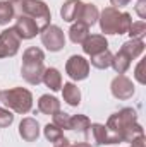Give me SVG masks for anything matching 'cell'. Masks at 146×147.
I'll use <instances>...</instances> for the list:
<instances>
[{"label": "cell", "instance_id": "6da1fadb", "mask_svg": "<svg viewBox=\"0 0 146 147\" xmlns=\"http://www.w3.org/2000/svg\"><path fill=\"white\" fill-rule=\"evenodd\" d=\"M107 128V144H117L120 140L132 142L136 137L143 135V128L136 123V111L131 108L115 113L108 120Z\"/></svg>", "mask_w": 146, "mask_h": 147}, {"label": "cell", "instance_id": "7a4b0ae2", "mask_svg": "<svg viewBox=\"0 0 146 147\" xmlns=\"http://www.w3.org/2000/svg\"><path fill=\"white\" fill-rule=\"evenodd\" d=\"M14 14L17 16H29L38 26V31H43L50 24V12L46 5L40 0H10Z\"/></svg>", "mask_w": 146, "mask_h": 147}, {"label": "cell", "instance_id": "3957f363", "mask_svg": "<svg viewBox=\"0 0 146 147\" xmlns=\"http://www.w3.org/2000/svg\"><path fill=\"white\" fill-rule=\"evenodd\" d=\"M43 51L38 48H28L24 51V60H23V77L29 84H40L43 77Z\"/></svg>", "mask_w": 146, "mask_h": 147}, {"label": "cell", "instance_id": "277c9868", "mask_svg": "<svg viewBox=\"0 0 146 147\" xmlns=\"http://www.w3.org/2000/svg\"><path fill=\"white\" fill-rule=\"evenodd\" d=\"M131 16L119 12L113 7H108L102 14V31L108 34H124L131 28Z\"/></svg>", "mask_w": 146, "mask_h": 147}, {"label": "cell", "instance_id": "5b68a950", "mask_svg": "<svg viewBox=\"0 0 146 147\" xmlns=\"http://www.w3.org/2000/svg\"><path fill=\"white\" fill-rule=\"evenodd\" d=\"M143 50H145V43H143L141 39H131V41L124 43V46L120 48V51H119V53L113 57V60H112L113 69L119 74H124L129 69L131 60L136 58L139 53H143Z\"/></svg>", "mask_w": 146, "mask_h": 147}, {"label": "cell", "instance_id": "8992f818", "mask_svg": "<svg viewBox=\"0 0 146 147\" xmlns=\"http://www.w3.org/2000/svg\"><path fill=\"white\" fill-rule=\"evenodd\" d=\"M0 99L5 106L12 108L17 113H28L31 110V92L17 87V89H10V91H3L0 94Z\"/></svg>", "mask_w": 146, "mask_h": 147}, {"label": "cell", "instance_id": "52a82bcc", "mask_svg": "<svg viewBox=\"0 0 146 147\" xmlns=\"http://www.w3.org/2000/svg\"><path fill=\"white\" fill-rule=\"evenodd\" d=\"M41 41L50 51H59L65 45V36L57 26H46L41 33Z\"/></svg>", "mask_w": 146, "mask_h": 147}, {"label": "cell", "instance_id": "ba28073f", "mask_svg": "<svg viewBox=\"0 0 146 147\" xmlns=\"http://www.w3.org/2000/svg\"><path fill=\"white\" fill-rule=\"evenodd\" d=\"M17 48H19V36L16 34V31L14 29L2 31V34H0V58L16 55Z\"/></svg>", "mask_w": 146, "mask_h": 147}, {"label": "cell", "instance_id": "9c48e42d", "mask_svg": "<svg viewBox=\"0 0 146 147\" xmlns=\"http://www.w3.org/2000/svg\"><path fill=\"white\" fill-rule=\"evenodd\" d=\"M67 74L72 77L74 80H83V79H86L88 77V70H89V63L83 58V57H77V55H74L69 58V62H67Z\"/></svg>", "mask_w": 146, "mask_h": 147}, {"label": "cell", "instance_id": "30bf717a", "mask_svg": "<svg viewBox=\"0 0 146 147\" xmlns=\"http://www.w3.org/2000/svg\"><path fill=\"white\" fill-rule=\"evenodd\" d=\"M112 92H113V96L119 98V99H127V98H131V96L134 94V86H132V82H131L127 77L119 75V77L112 82Z\"/></svg>", "mask_w": 146, "mask_h": 147}, {"label": "cell", "instance_id": "8fae6325", "mask_svg": "<svg viewBox=\"0 0 146 147\" xmlns=\"http://www.w3.org/2000/svg\"><path fill=\"white\" fill-rule=\"evenodd\" d=\"M14 31L17 33V36H21L23 39H29V38H33L38 33V26L31 17L19 16L17 22L14 26Z\"/></svg>", "mask_w": 146, "mask_h": 147}, {"label": "cell", "instance_id": "7c38bea8", "mask_svg": "<svg viewBox=\"0 0 146 147\" xmlns=\"http://www.w3.org/2000/svg\"><path fill=\"white\" fill-rule=\"evenodd\" d=\"M107 46H108V43H107V39L103 36H88L86 41L83 43L84 51L88 55H91V57L96 55V53H100V51H105Z\"/></svg>", "mask_w": 146, "mask_h": 147}, {"label": "cell", "instance_id": "4fadbf2b", "mask_svg": "<svg viewBox=\"0 0 146 147\" xmlns=\"http://www.w3.org/2000/svg\"><path fill=\"white\" fill-rule=\"evenodd\" d=\"M83 7H84L83 2H79V0H69V2L62 7V10H60L64 21H69V22H71V21H79L81 12H83Z\"/></svg>", "mask_w": 146, "mask_h": 147}, {"label": "cell", "instance_id": "5bb4252c", "mask_svg": "<svg viewBox=\"0 0 146 147\" xmlns=\"http://www.w3.org/2000/svg\"><path fill=\"white\" fill-rule=\"evenodd\" d=\"M19 134L24 140L28 142H33L38 139V134H40V128H38V123L33 120V118H26L21 121L19 125Z\"/></svg>", "mask_w": 146, "mask_h": 147}, {"label": "cell", "instance_id": "9a60e30c", "mask_svg": "<svg viewBox=\"0 0 146 147\" xmlns=\"http://www.w3.org/2000/svg\"><path fill=\"white\" fill-rule=\"evenodd\" d=\"M59 108H60V105H59L57 98H53V96L45 94L38 101V110L41 111V113H45V115H53V113L59 111Z\"/></svg>", "mask_w": 146, "mask_h": 147}, {"label": "cell", "instance_id": "2e32d148", "mask_svg": "<svg viewBox=\"0 0 146 147\" xmlns=\"http://www.w3.org/2000/svg\"><path fill=\"white\" fill-rule=\"evenodd\" d=\"M41 79L45 80V84H46L52 91H59V89L62 87V77H60V74H59L57 69H46Z\"/></svg>", "mask_w": 146, "mask_h": 147}, {"label": "cell", "instance_id": "e0dca14e", "mask_svg": "<svg viewBox=\"0 0 146 147\" xmlns=\"http://www.w3.org/2000/svg\"><path fill=\"white\" fill-rule=\"evenodd\" d=\"M96 19H98V10H96V7H95L93 3L84 5V7H83V12H81V17H79V21H83L81 24L91 26V24L96 22Z\"/></svg>", "mask_w": 146, "mask_h": 147}, {"label": "cell", "instance_id": "ac0fdd59", "mask_svg": "<svg viewBox=\"0 0 146 147\" xmlns=\"http://www.w3.org/2000/svg\"><path fill=\"white\" fill-rule=\"evenodd\" d=\"M64 99H65L71 106H77V105H79L81 92H79V89H77L74 84H71V82L64 84Z\"/></svg>", "mask_w": 146, "mask_h": 147}, {"label": "cell", "instance_id": "d6986e66", "mask_svg": "<svg viewBox=\"0 0 146 147\" xmlns=\"http://www.w3.org/2000/svg\"><path fill=\"white\" fill-rule=\"evenodd\" d=\"M112 60H113V57H112V53H110L108 50L100 51V53H96V55L91 57V63L96 69H107V67H110L112 65Z\"/></svg>", "mask_w": 146, "mask_h": 147}, {"label": "cell", "instance_id": "ffe728a7", "mask_svg": "<svg viewBox=\"0 0 146 147\" xmlns=\"http://www.w3.org/2000/svg\"><path fill=\"white\" fill-rule=\"evenodd\" d=\"M88 36H89L88 26H84V24H76V26L71 28V39H72L74 43H81V45H83Z\"/></svg>", "mask_w": 146, "mask_h": 147}, {"label": "cell", "instance_id": "44dd1931", "mask_svg": "<svg viewBox=\"0 0 146 147\" xmlns=\"http://www.w3.org/2000/svg\"><path fill=\"white\" fill-rule=\"evenodd\" d=\"M89 128H91V135H93L95 144H98V146L107 144V130H105L103 125L95 123V125H89Z\"/></svg>", "mask_w": 146, "mask_h": 147}, {"label": "cell", "instance_id": "7402d4cb", "mask_svg": "<svg viewBox=\"0 0 146 147\" xmlns=\"http://www.w3.org/2000/svg\"><path fill=\"white\" fill-rule=\"evenodd\" d=\"M69 128H72V130H79V132H86V128H89V120H88L86 116H83V115H77V116L71 118V121H69Z\"/></svg>", "mask_w": 146, "mask_h": 147}, {"label": "cell", "instance_id": "603a6c76", "mask_svg": "<svg viewBox=\"0 0 146 147\" xmlns=\"http://www.w3.org/2000/svg\"><path fill=\"white\" fill-rule=\"evenodd\" d=\"M14 16V9L10 2H0V24H7Z\"/></svg>", "mask_w": 146, "mask_h": 147}, {"label": "cell", "instance_id": "cb8c5ba5", "mask_svg": "<svg viewBox=\"0 0 146 147\" xmlns=\"http://www.w3.org/2000/svg\"><path fill=\"white\" fill-rule=\"evenodd\" d=\"M45 137L50 140V142H57L62 139V130L57 127V125H46L45 127Z\"/></svg>", "mask_w": 146, "mask_h": 147}, {"label": "cell", "instance_id": "d4e9b609", "mask_svg": "<svg viewBox=\"0 0 146 147\" xmlns=\"http://www.w3.org/2000/svg\"><path fill=\"white\" fill-rule=\"evenodd\" d=\"M69 121H71V116L67 113H55L53 115V125H57L60 130L62 128H69Z\"/></svg>", "mask_w": 146, "mask_h": 147}, {"label": "cell", "instance_id": "484cf974", "mask_svg": "<svg viewBox=\"0 0 146 147\" xmlns=\"http://www.w3.org/2000/svg\"><path fill=\"white\" fill-rule=\"evenodd\" d=\"M129 34L134 38V39H139V38L145 34V31H146V26H145V22L143 21H139V22H132L131 24V28H129Z\"/></svg>", "mask_w": 146, "mask_h": 147}, {"label": "cell", "instance_id": "4316f807", "mask_svg": "<svg viewBox=\"0 0 146 147\" xmlns=\"http://www.w3.org/2000/svg\"><path fill=\"white\" fill-rule=\"evenodd\" d=\"M12 121H14V115L10 111L0 108V127H9Z\"/></svg>", "mask_w": 146, "mask_h": 147}, {"label": "cell", "instance_id": "83f0119b", "mask_svg": "<svg viewBox=\"0 0 146 147\" xmlns=\"http://www.w3.org/2000/svg\"><path fill=\"white\" fill-rule=\"evenodd\" d=\"M55 147H71V144H69V140H67V139H64V137H62L60 140H57V142H55Z\"/></svg>", "mask_w": 146, "mask_h": 147}, {"label": "cell", "instance_id": "f1b7e54d", "mask_svg": "<svg viewBox=\"0 0 146 147\" xmlns=\"http://www.w3.org/2000/svg\"><path fill=\"white\" fill-rule=\"evenodd\" d=\"M138 12H139V16L141 17H145V0H139V3H138Z\"/></svg>", "mask_w": 146, "mask_h": 147}, {"label": "cell", "instance_id": "f546056e", "mask_svg": "<svg viewBox=\"0 0 146 147\" xmlns=\"http://www.w3.org/2000/svg\"><path fill=\"white\" fill-rule=\"evenodd\" d=\"M112 2V5H115V7H122V5H127L131 0H110Z\"/></svg>", "mask_w": 146, "mask_h": 147}, {"label": "cell", "instance_id": "4dcf8cb0", "mask_svg": "<svg viewBox=\"0 0 146 147\" xmlns=\"http://www.w3.org/2000/svg\"><path fill=\"white\" fill-rule=\"evenodd\" d=\"M74 147H91L89 144H77V146H74Z\"/></svg>", "mask_w": 146, "mask_h": 147}]
</instances>
